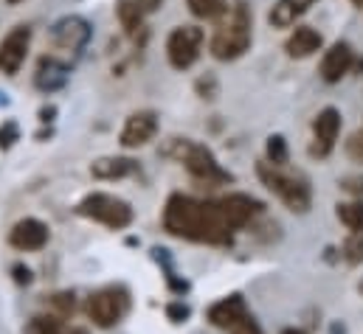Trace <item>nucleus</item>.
Here are the masks:
<instances>
[{
	"mask_svg": "<svg viewBox=\"0 0 363 334\" xmlns=\"http://www.w3.org/2000/svg\"><path fill=\"white\" fill-rule=\"evenodd\" d=\"M164 231L175 239L197 245H231L234 228L220 200H197L189 194H172L164 205Z\"/></svg>",
	"mask_w": 363,
	"mask_h": 334,
	"instance_id": "1",
	"label": "nucleus"
},
{
	"mask_svg": "<svg viewBox=\"0 0 363 334\" xmlns=\"http://www.w3.org/2000/svg\"><path fill=\"white\" fill-rule=\"evenodd\" d=\"M251 37H254V14L248 3H234L228 14L223 17V23L217 25L208 42V51L214 59L231 62V59H240L251 48Z\"/></svg>",
	"mask_w": 363,
	"mask_h": 334,
	"instance_id": "2",
	"label": "nucleus"
},
{
	"mask_svg": "<svg viewBox=\"0 0 363 334\" xmlns=\"http://www.w3.org/2000/svg\"><path fill=\"white\" fill-rule=\"evenodd\" d=\"M164 155L178 161L194 180L200 183H208V185H223V183H231L234 177L225 171V168L217 163L214 152L206 146V144H197L191 138H169L167 146H164Z\"/></svg>",
	"mask_w": 363,
	"mask_h": 334,
	"instance_id": "3",
	"label": "nucleus"
},
{
	"mask_svg": "<svg viewBox=\"0 0 363 334\" xmlns=\"http://www.w3.org/2000/svg\"><path fill=\"white\" fill-rule=\"evenodd\" d=\"M77 214L91 219V222H99V225L110 228V231H124L135 219V211H133V205L127 200H121L116 194H104V191L85 194L77 202Z\"/></svg>",
	"mask_w": 363,
	"mask_h": 334,
	"instance_id": "4",
	"label": "nucleus"
},
{
	"mask_svg": "<svg viewBox=\"0 0 363 334\" xmlns=\"http://www.w3.org/2000/svg\"><path fill=\"white\" fill-rule=\"evenodd\" d=\"M130 306H133L130 289L124 284H110V287H101L88 295L85 315L96 329H113L127 318Z\"/></svg>",
	"mask_w": 363,
	"mask_h": 334,
	"instance_id": "5",
	"label": "nucleus"
},
{
	"mask_svg": "<svg viewBox=\"0 0 363 334\" xmlns=\"http://www.w3.org/2000/svg\"><path fill=\"white\" fill-rule=\"evenodd\" d=\"M257 174H259V180L268 185V191H273L293 214H307V211H310V205H313V191H310L307 180L293 177V174H284L281 168L271 166L268 161L257 166Z\"/></svg>",
	"mask_w": 363,
	"mask_h": 334,
	"instance_id": "6",
	"label": "nucleus"
},
{
	"mask_svg": "<svg viewBox=\"0 0 363 334\" xmlns=\"http://www.w3.org/2000/svg\"><path fill=\"white\" fill-rule=\"evenodd\" d=\"M203 28L200 25H178L169 37H167V59L175 71H186L200 59L203 51Z\"/></svg>",
	"mask_w": 363,
	"mask_h": 334,
	"instance_id": "7",
	"label": "nucleus"
},
{
	"mask_svg": "<svg viewBox=\"0 0 363 334\" xmlns=\"http://www.w3.org/2000/svg\"><path fill=\"white\" fill-rule=\"evenodd\" d=\"M28 48H31V28L28 25H14L0 42V74L14 76L23 68V62L28 57Z\"/></svg>",
	"mask_w": 363,
	"mask_h": 334,
	"instance_id": "8",
	"label": "nucleus"
},
{
	"mask_svg": "<svg viewBox=\"0 0 363 334\" xmlns=\"http://www.w3.org/2000/svg\"><path fill=\"white\" fill-rule=\"evenodd\" d=\"M155 135H158V115L152 110H138V113L127 115V121L121 127V135H118V144L124 149H141Z\"/></svg>",
	"mask_w": 363,
	"mask_h": 334,
	"instance_id": "9",
	"label": "nucleus"
},
{
	"mask_svg": "<svg viewBox=\"0 0 363 334\" xmlns=\"http://www.w3.org/2000/svg\"><path fill=\"white\" fill-rule=\"evenodd\" d=\"M338 132H341V113L335 107H324L315 115V121H313V146H310V155L313 158H327L335 149Z\"/></svg>",
	"mask_w": 363,
	"mask_h": 334,
	"instance_id": "10",
	"label": "nucleus"
},
{
	"mask_svg": "<svg viewBox=\"0 0 363 334\" xmlns=\"http://www.w3.org/2000/svg\"><path fill=\"white\" fill-rule=\"evenodd\" d=\"M51 239V231L43 219H34V217H26L20 222L11 225L9 231V245L20 253H37L43 250Z\"/></svg>",
	"mask_w": 363,
	"mask_h": 334,
	"instance_id": "11",
	"label": "nucleus"
},
{
	"mask_svg": "<svg viewBox=\"0 0 363 334\" xmlns=\"http://www.w3.org/2000/svg\"><path fill=\"white\" fill-rule=\"evenodd\" d=\"M248 315H251V312H248V304H245V298H242L240 292H231V295L220 298V301L211 304L208 312H206L208 323L217 326V329H225V332H231V329H234L237 323H242Z\"/></svg>",
	"mask_w": 363,
	"mask_h": 334,
	"instance_id": "12",
	"label": "nucleus"
},
{
	"mask_svg": "<svg viewBox=\"0 0 363 334\" xmlns=\"http://www.w3.org/2000/svg\"><path fill=\"white\" fill-rule=\"evenodd\" d=\"M220 205H223V211H225V217H228V222H231L234 231H242L245 225H251L265 211V205L257 197H251V194H228V197H220Z\"/></svg>",
	"mask_w": 363,
	"mask_h": 334,
	"instance_id": "13",
	"label": "nucleus"
},
{
	"mask_svg": "<svg viewBox=\"0 0 363 334\" xmlns=\"http://www.w3.org/2000/svg\"><path fill=\"white\" fill-rule=\"evenodd\" d=\"M352 65H355V51H352V45L338 40V42L330 45V51H327L324 59H321V79L327 84L341 82V79L352 71Z\"/></svg>",
	"mask_w": 363,
	"mask_h": 334,
	"instance_id": "14",
	"label": "nucleus"
},
{
	"mask_svg": "<svg viewBox=\"0 0 363 334\" xmlns=\"http://www.w3.org/2000/svg\"><path fill=\"white\" fill-rule=\"evenodd\" d=\"M91 40V25L85 17H65L54 25V42L57 48H65V51H79L85 48V42Z\"/></svg>",
	"mask_w": 363,
	"mask_h": 334,
	"instance_id": "15",
	"label": "nucleus"
},
{
	"mask_svg": "<svg viewBox=\"0 0 363 334\" xmlns=\"http://www.w3.org/2000/svg\"><path fill=\"white\" fill-rule=\"evenodd\" d=\"M321 45H324V37H321L315 28L298 25V28L287 37L284 51H287V57H293V59H307V57H313L315 51H321Z\"/></svg>",
	"mask_w": 363,
	"mask_h": 334,
	"instance_id": "16",
	"label": "nucleus"
},
{
	"mask_svg": "<svg viewBox=\"0 0 363 334\" xmlns=\"http://www.w3.org/2000/svg\"><path fill=\"white\" fill-rule=\"evenodd\" d=\"M68 74H71V68L65 62H60L57 57H43L37 65V74H34V84L43 93H54L68 82Z\"/></svg>",
	"mask_w": 363,
	"mask_h": 334,
	"instance_id": "17",
	"label": "nucleus"
},
{
	"mask_svg": "<svg viewBox=\"0 0 363 334\" xmlns=\"http://www.w3.org/2000/svg\"><path fill=\"white\" fill-rule=\"evenodd\" d=\"M138 171V163L133 158H118V155H110V158H99L91 163V174L96 180H124L130 174Z\"/></svg>",
	"mask_w": 363,
	"mask_h": 334,
	"instance_id": "18",
	"label": "nucleus"
},
{
	"mask_svg": "<svg viewBox=\"0 0 363 334\" xmlns=\"http://www.w3.org/2000/svg\"><path fill=\"white\" fill-rule=\"evenodd\" d=\"M318 0H276V6H273L271 14H268V23H271L273 28H290Z\"/></svg>",
	"mask_w": 363,
	"mask_h": 334,
	"instance_id": "19",
	"label": "nucleus"
},
{
	"mask_svg": "<svg viewBox=\"0 0 363 334\" xmlns=\"http://www.w3.org/2000/svg\"><path fill=\"white\" fill-rule=\"evenodd\" d=\"M116 11H118V20H121V25H124L127 34H138V31L144 28V17H147V11L141 8L138 0H118Z\"/></svg>",
	"mask_w": 363,
	"mask_h": 334,
	"instance_id": "20",
	"label": "nucleus"
},
{
	"mask_svg": "<svg viewBox=\"0 0 363 334\" xmlns=\"http://www.w3.org/2000/svg\"><path fill=\"white\" fill-rule=\"evenodd\" d=\"M68 326H65V318L54 315V312H43V315H34L26 326H23V334H65Z\"/></svg>",
	"mask_w": 363,
	"mask_h": 334,
	"instance_id": "21",
	"label": "nucleus"
},
{
	"mask_svg": "<svg viewBox=\"0 0 363 334\" xmlns=\"http://www.w3.org/2000/svg\"><path fill=\"white\" fill-rule=\"evenodd\" d=\"M335 217H338L341 225L350 228L352 234H363V202L361 200L338 202V205H335Z\"/></svg>",
	"mask_w": 363,
	"mask_h": 334,
	"instance_id": "22",
	"label": "nucleus"
},
{
	"mask_svg": "<svg viewBox=\"0 0 363 334\" xmlns=\"http://www.w3.org/2000/svg\"><path fill=\"white\" fill-rule=\"evenodd\" d=\"M197 20H223L228 14V0H186Z\"/></svg>",
	"mask_w": 363,
	"mask_h": 334,
	"instance_id": "23",
	"label": "nucleus"
},
{
	"mask_svg": "<svg viewBox=\"0 0 363 334\" xmlns=\"http://www.w3.org/2000/svg\"><path fill=\"white\" fill-rule=\"evenodd\" d=\"M48 304H51V309H54V315H60V318H71L74 312H77V295L74 292H54L51 298H48Z\"/></svg>",
	"mask_w": 363,
	"mask_h": 334,
	"instance_id": "24",
	"label": "nucleus"
},
{
	"mask_svg": "<svg viewBox=\"0 0 363 334\" xmlns=\"http://www.w3.org/2000/svg\"><path fill=\"white\" fill-rule=\"evenodd\" d=\"M268 163L281 168L287 163V141L281 135H271L268 138Z\"/></svg>",
	"mask_w": 363,
	"mask_h": 334,
	"instance_id": "25",
	"label": "nucleus"
},
{
	"mask_svg": "<svg viewBox=\"0 0 363 334\" xmlns=\"http://www.w3.org/2000/svg\"><path fill=\"white\" fill-rule=\"evenodd\" d=\"M341 255H344V261L347 264H363V234H352L347 242H344V248H341Z\"/></svg>",
	"mask_w": 363,
	"mask_h": 334,
	"instance_id": "26",
	"label": "nucleus"
},
{
	"mask_svg": "<svg viewBox=\"0 0 363 334\" xmlns=\"http://www.w3.org/2000/svg\"><path fill=\"white\" fill-rule=\"evenodd\" d=\"M167 318H169L172 323H186V321L191 318V309H189L183 301H172V304H167Z\"/></svg>",
	"mask_w": 363,
	"mask_h": 334,
	"instance_id": "27",
	"label": "nucleus"
},
{
	"mask_svg": "<svg viewBox=\"0 0 363 334\" xmlns=\"http://www.w3.org/2000/svg\"><path fill=\"white\" fill-rule=\"evenodd\" d=\"M341 191H347V194H352L355 200H361L363 202V174H352V177H344L341 183Z\"/></svg>",
	"mask_w": 363,
	"mask_h": 334,
	"instance_id": "28",
	"label": "nucleus"
},
{
	"mask_svg": "<svg viewBox=\"0 0 363 334\" xmlns=\"http://www.w3.org/2000/svg\"><path fill=\"white\" fill-rule=\"evenodd\" d=\"M347 155H350L352 161L363 163V129L350 135V141H347Z\"/></svg>",
	"mask_w": 363,
	"mask_h": 334,
	"instance_id": "29",
	"label": "nucleus"
},
{
	"mask_svg": "<svg viewBox=\"0 0 363 334\" xmlns=\"http://www.w3.org/2000/svg\"><path fill=\"white\" fill-rule=\"evenodd\" d=\"M228 334H265V332L259 329V323L254 321V315H248L242 323H237V326H234V329H231Z\"/></svg>",
	"mask_w": 363,
	"mask_h": 334,
	"instance_id": "30",
	"label": "nucleus"
},
{
	"mask_svg": "<svg viewBox=\"0 0 363 334\" xmlns=\"http://www.w3.org/2000/svg\"><path fill=\"white\" fill-rule=\"evenodd\" d=\"M11 275H14V281H17L20 287H28V284L34 281L31 270H28V267H23V264H14V267H11Z\"/></svg>",
	"mask_w": 363,
	"mask_h": 334,
	"instance_id": "31",
	"label": "nucleus"
},
{
	"mask_svg": "<svg viewBox=\"0 0 363 334\" xmlns=\"http://www.w3.org/2000/svg\"><path fill=\"white\" fill-rule=\"evenodd\" d=\"M141 3V8L147 11V14H152V11H158L161 6H164V0H138Z\"/></svg>",
	"mask_w": 363,
	"mask_h": 334,
	"instance_id": "32",
	"label": "nucleus"
},
{
	"mask_svg": "<svg viewBox=\"0 0 363 334\" xmlns=\"http://www.w3.org/2000/svg\"><path fill=\"white\" fill-rule=\"evenodd\" d=\"M281 334H307L304 329H296V326H290V329H281Z\"/></svg>",
	"mask_w": 363,
	"mask_h": 334,
	"instance_id": "33",
	"label": "nucleus"
},
{
	"mask_svg": "<svg viewBox=\"0 0 363 334\" xmlns=\"http://www.w3.org/2000/svg\"><path fill=\"white\" fill-rule=\"evenodd\" d=\"M65 334H88V329H79V326H71Z\"/></svg>",
	"mask_w": 363,
	"mask_h": 334,
	"instance_id": "34",
	"label": "nucleus"
},
{
	"mask_svg": "<svg viewBox=\"0 0 363 334\" xmlns=\"http://www.w3.org/2000/svg\"><path fill=\"white\" fill-rule=\"evenodd\" d=\"M352 3H355V6H358V8H363V0H352Z\"/></svg>",
	"mask_w": 363,
	"mask_h": 334,
	"instance_id": "35",
	"label": "nucleus"
},
{
	"mask_svg": "<svg viewBox=\"0 0 363 334\" xmlns=\"http://www.w3.org/2000/svg\"><path fill=\"white\" fill-rule=\"evenodd\" d=\"M9 3H11V6H17V3H23V0H9Z\"/></svg>",
	"mask_w": 363,
	"mask_h": 334,
	"instance_id": "36",
	"label": "nucleus"
},
{
	"mask_svg": "<svg viewBox=\"0 0 363 334\" xmlns=\"http://www.w3.org/2000/svg\"><path fill=\"white\" fill-rule=\"evenodd\" d=\"M361 292H363V284H361Z\"/></svg>",
	"mask_w": 363,
	"mask_h": 334,
	"instance_id": "37",
	"label": "nucleus"
}]
</instances>
